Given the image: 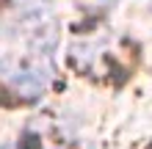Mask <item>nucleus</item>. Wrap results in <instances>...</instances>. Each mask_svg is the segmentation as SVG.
Wrapping results in <instances>:
<instances>
[{"mask_svg": "<svg viewBox=\"0 0 152 149\" xmlns=\"http://www.w3.org/2000/svg\"><path fill=\"white\" fill-rule=\"evenodd\" d=\"M0 149H8V146H0Z\"/></svg>", "mask_w": 152, "mask_h": 149, "instance_id": "1", "label": "nucleus"}]
</instances>
